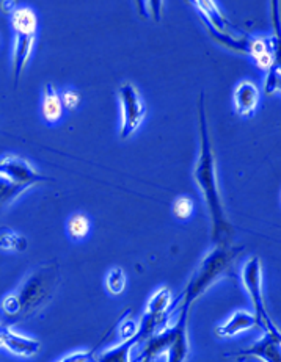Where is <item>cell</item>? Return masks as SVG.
Segmentation results:
<instances>
[{
	"label": "cell",
	"instance_id": "1",
	"mask_svg": "<svg viewBox=\"0 0 281 362\" xmlns=\"http://www.w3.org/2000/svg\"><path fill=\"white\" fill-rule=\"evenodd\" d=\"M197 110L200 152L195 166H193L192 176L193 180H195L198 192L201 193V197H203L205 201L209 221H211V238L214 242V246L233 245L236 230L225 212V206H223L217 177V162H215V152L212 148L211 134H209L206 100L203 91H201L198 96Z\"/></svg>",
	"mask_w": 281,
	"mask_h": 362
},
{
	"label": "cell",
	"instance_id": "2",
	"mask_svg": "<svg viewBox=\"0 0 281 362\" xmlns=\"http://www.w3.org/2000/svg\"><path fill=\"white\" fill-rule=\"evenodd\" d=\"M242 246H214V250L207 252L197 267V270L193 272L184 292L179 295L178 301L173 303V308L170 310L171 317L175 318L179 310L183 309L192 310L193 304H195L200 296H203L219 279L226 276L229 270H231V267L237 262V259L242 256Z\"/></svg>",
	"mask_w": 281,
	"mask_h": 362
},
{
	"label": "cell",
	"instance_id": "3",
	"mask_svg": "<svg viewBox=\"0 0 281 362\" xmlns=\"http://www.w3.org/2000/svg\"><path fill=\"white\" fill-rule=\"evenodd\" d=\"M59 278L60 273L57 264H46L28 274L18 291L13 292L19 304L21 320L46 306L59 286Z\"/></svg>",
	"mask_w": 281,
	"mask_h": 362
},
{
	"label": "cell",
	"instance_id": "4",
	"mask_svg": "<svg viewBox=\"0 0 281 362\" xmlns=\"http://www.w3.org/2000/svg\"><path fill=\"white\" fill-rule=\"evenodd\" d=\"M241 281L242 286L247 292L251 306H253V314L258 320V327L264 332L273 336H281L280 329L275 323H273L272 317L269 314L268 304L263 293V265L261 259L258 256L250 257L247 262L242 265L241 270Z\"/></svg>",
	"mask_w": 281,
	"mask_h": 362
},
{
	"label": "cell",
	"instance_id": "5",
	"mask_svg": "<svg viewBox=\"0 0 281 362\" xmlns=\"http://www.w3.org/2000/svg\"><path fill=\"white\" fill-rule=\"evenodd\" d=\"M118 99L121 105L120 139L127 140L142 126L147 115V108L139 90L131 82H122L120 85Z\"/></svg>",
	"mask_w": 281,
	"mask_h": 362
},
{
	"label": "cell",
	"instance_id": "6",
	"mask_svg": "<svg viewBox=\"0 0 281 362\" xmlns=\"http://www.w3.org/2000/svg\"><path fill=\"white\" fill-rule=\"evenodd\" d=\"M0 175L8 177L14 184L25 187L27 190L33 185H38L47 180V177L40 175L25 158L16 156H6L0 158Z\"/></svg>",
	"mask_w": 281,
	"mask_h": 362
},
{
	"label": "cell",
	"instance_id": "7",
	"mask_svg": "<svg viewBox=\"0 0 281 362\" xmlns=\"http://www.w3.org/2000/svg\"><path fill=\"white\" fill-rule=\"evenodd\" d=\"M189 318L190 309L179 310L173 322L175 328V337L168 345L167 353H165V362H187L190 356V342H189Z\"/></svg>",
	"mask_w": 281,
	"mask_h": 362
},
{
	"label": "cell",
	"instance_id": "8",
	"mask_svg": "<svg viewBox=\"0 0 281 362\" xmlns=\"http://www.w3.org/2000/svg\"><path fill=\"white\" fill-rule=\"evenodd\" d=\"M281 336H273L264 332L253 345L247 346L239 353H233L231 356L237 359H255L258 362H281Z\"/></svg>",
	"mask_w": 281,
	"mask_h": 362
},
{
	"label": "cell",
	"instance_id": "9",
	"mask_svg": "<svg viewBox=\"0 0 281 362\" xmlns=\"http://www.w3.org/2000/svg\"><path fill=\"white\" fill-rule=\"evenodd\" d=\"M0 346H4V349L10 354H13V356L28 359V358L37 356L40 353L41 342L33 337L21 334V332L14 331L10 327H5L2 344H0Z\"/></svg>",
	"mask_w": 281,
	"mask_h": 362
},
{
	"label": "cell",
	"instance_id": "10",
	"mask_svg": "<svg viewBox=\"0 0 281 362\" xmlns=\"http://www.w3.org/2000/svg\"><path fill=\"white\" fill-rule=\"evenodd\" d=\"M234 110L239 117H253L261 103V91L251 81H242L233 94Z\"/></svg>",
	"mask_w": 281,
	"mask_h": 362
},
{
	"label": "cell",
	"instance_id": "11",
	"mask_svg": "<svg viewBox=\"0 0 281 362\" xmlns=\"http://www.w3.org/2000/svg\"><path fill=\"white\" fill-rule=\"evenodd\" d=\"M195 6L200 16L205 21V27L212 30L217 35H236L233 30V25L229 24V21L225 18V14L219 8L217 2H192Z\"/></svg>",
	"mask_w": 281,
	"mask_h": 362
},
{
	"label": "cell",
	"instance_id": "12",
	"mask_svg": "<svg viewBox=\"0 0 281 362\" xmlns=\"http://www.w3.org/2000/svg\"><path fill=\"white\" fill-rule=\"evenodd\" d=\"M35 38H37V36L14 33L13 60H11V71H13L14 83H18L21 76L24 74L27 63H28V60H30L32 52H33Z\"/></svg>",
	"mask_w": 281,
	"mask_h": 362
},
{
	"label": "cell",
	"instance_id": "13",
	"mask_svg": "<svg viewBox=\"0 0 281 362\" xmlns=\"http://www.w3.org/2000/svg\"><path fill=\"white\" fill-rule=\"evenodd\" d=\"M256 327L258 320L253 313H248V310H236L225 323H222L215 328V336L219 339H231Z\"/></svg>",
	"mask_w": 281,
	"mask_h": 362
},
{
	"label": "cell",
	"instance_id": "14",
	"mask_svg": "<svg viewBox=\"0 0 281 362\" xmlns=\"http://www.w3.org/2000/svg\"><path fill=\"white\" fill-rule=\"evenodd\" d=\"M139 345H140L139 334L122 339L121 342L115 346H110V349L103 350L98 354H95L93 362H134L132 353L135 349H139Z\"/></svg>",
	"mask_w": 281,
	"mask_h": 362
},
{
	"label": "cell",
	"instance_id": "15",
	"mask_svg": "<svg viewBox=\"0 0 281 362\" xmlns=\"http://www.w3.org/2000/svg\"><path fill=\"white\" fill-rule=\"evenodd\" d=\"M41 117L47 124H57L63 118V105L59 93L52 83H46L42 86V98H41Z\"/></svg>",
	"mask_w": 281,
	"mask_h": 362
},
{
	"label": "cell",
	"instance_id": "16",
	"mask_svg": "<svg viewBox=\"0 0 281 362\" xmlns=\"http://www.w3.org/2000/svg\"><path fill=\"white\" fill-rule=\"evenodd\" d=\"M10 19L13 33L37 36L38 18L32 8H28V6H19V8L11 13Z\"/></svg>",
	"mask_w": 281,
	"mask_h": 362
},
{
	"label": "cell",
	"instance_id": "17",
	"mask_svg": "<svg viewBox=\"0 0 281 362\" xmlns=\"http://www.w3.org/2000/svg\"><path fill=\"white\" fill-rule=\"evenodd\" d=\"M173 295L171 291L167 287H161L151 295V298L148 301V306L145 313L148 314H159V315H170V310L173 308ZM173 318V317H171Z\"/></svg>",
	"mask_w": 281,
	"mask_h": 362
},
{
	"label": "cell",
	"instance_id": "18",
	"mask_svg": "<svg viewBox=\"0 0 281 362\" xmlns=\"http://www.w3.org/2000/svg\"><path fill=\"white\" fill-rule=\"evenodd\" d=\"M91 230V221L85 214L77 212L69 216L67 223V234L74 242H82L90 235Z\"/></svg>",
	"mask_w": 281,
	"mask_h": 362
},
{
	"label": "cell",
	"instance_id": "19",
	"mask_svg": "<svg viewBox=\"0 0 281 362\" xmlns=\"http://www.w3.org/2000/svg\"><path fill=\"white\" fill-rule=\"evenodd\" d=\"M126 284H127L126 273L121 267H113V269L107 273L105 281H104L105 291L112 296H120L126 291Z\"/></svg>",
	"mask_w": 281,
	"mask_h": 362
},
{
	"label": "cell",
	"instance_id": "20",
	"mask_svg": "<svg viewBox=\"0 0 281 362\" xmlns=\"http://www.w3.org/2000/svg\"><path fill=\"white\" fill-rule=\"evenodd\" d=\"M25 190H27L25 187L14 184L8 177L0 175V211L8 204H11V202L18 197H21Z\"/></svg>",
	"mask_w": 281,
	"mask_h": 362
},
{
	"label": "cell",
	"instance_id": "21",
	"mask_svg": "<svg viewBox=\"0 0 281 362\" xmlns=\"http://www.w3.org/2000/svg\"><path fill=\"white\" fill-rule=\"evenodd\" d=\"M171 212L179 221L190 220L193 212H195V202H193L190 197H179L173 202Z\"/></svg>",
	"mask_w": 281,
	"mask_h": 362
},
{
	"label": "cell",
	"instance_id": "22",
	"mask_svg": "<svg viewBox=\"0 0 281 362\" xmlns=\"http://www.w3.org/2000/svg\"><path fill=\"white\" fill-rule=\"evenodd\" d=\"M27 242L24 237L18 235L10 229H0V248L6 251H24Z\"/></svg>",
	"mask_w": 281,
	"mask_h": 362
},
{
	"label": "cell",
	"instance_id": "23",
	"mask_svg": "<svg viewBox=\"0 0 281 362\" xmlns=\"http://www.w3.org/2000/svg\"><path fill=\"white\" fill-rule=\"evenodd\" d=\"M264 78V93L265 96H278L280 88H281V76H280V64L275 63L265 71Z\"/></svg>",
	"mask_w": 281,
	"mask_h": 362
},
{
	"label": "cell",
	"instance_id": "24",
	"mask_svg": "<svg viewBox=\"0 0 281 362\" xmlns=\"http://www.w3.org/2000/svg\"><path fill=\"white\" fill-rule=\"evenodd\" d=\"M60 100H62L63 110L74 112V110H77V107L81 105L82 96H81V93H79L77 90H74V88H67V90H64V91L62 93Z\"/></svg>",
	"mask_w": 281,
	"mask_h": 362
},
{
	"label": "cell",
	"instance_id": "25",
	"mask_svg": "<svg viewBox=\"0 0 281 362\" xmlns=\"http://www.w3.org/2000/svg\"><path fill=\"white\" fill-rule=\"evenodd\" d=\"M95 359V354L91 351H76L73 354H68L59 362H93Z\"/></svg>",
	"mask_w": 281,
	"mask_h": 362
},
{
	"label": "cell",
	"instance_id": "26",
	"mask_svg": "<svg viewBox=\"0 0 281 362\" xmlns=\"http://www.w3.org/2000/svg\"><path fill=\"white\" fill-rule=\"evenodd\" d=\"M164 5H165L164 2H148V8H149V16H151V21H154V23H161Z\"/></svg>",
	"mask_w": 281,
	"mask_h": 362
},
{
	"label": "cell",
	"instance_id": "27",
	"mask_svg": "<svg viewBox=\"0 0 281 362\" xmlns=\"http://www.w3.org/2000/svg\"><path fill=\"white\" fill-rule=\"evenodd\" d=\"M272 6V23H273V28H275V35L277 38H280V2H270Z\"/></svg>",
	"mask_w": 281,
	"mask_h": 362
},
{
	"label": "cell",
	"instance_id": "28",
	"mask_svg": "<svg viewBox=\"0 0 281 362\" xmlns=\"http://www.w3.org/2000/svg\"><path fill=\"white\" fill-rule=\"evenodd\" d=\"M0 8H2L4 14H8V16H11V13L16 10V4H14V2H0Z\"/></svg>",
	"mask_w": 281,
	"mask_h": 362
},
{
	"label": "cell",
	"instance_id": "29",
	"mask_svg": "<svg viewBox=\"0 0 281 362\" xmlns=\"http://www.w3.org/2000/svg\"><path fill=\"white\" fill-rule=\"evenodd\" d=\"M5 327H6V325H2V323H0V344H2V337H4Z\"/></svg>",
	"mask_w": 281,
	"mask_h": 362
}]
</instances>
